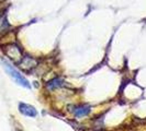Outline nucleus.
<instances>
[{
    "mask_svg": "<svg viewBox=\"0 0 146 131\" xmlns=\"http://www.w3.org/2000/svg\"><path fill=\"white\" fill-rule=\"evenodd\" d=\"M1 64H2V66H3V69L6 70V72L10 75V78L15 81V83H18L19 85L25 87V88H31V85H30L29 81L27 80L21 73L15 69V67H12V66L10 65L8 61H6L5 59L1 60Z\"/></svg>",
    "mask_w": 146,
    "mask_h": 131,
    "instance_id": "f257e3e1",
    "label": "nucleus"
},
{
    "mask_svg": "<svg viewBox=\"0 0 146 131\" xmlns=\"http://www.w3.org/2000/svg\"><path fill=\"white\" fill-rule=\"evenodd\" d=\"M19 111L21 113L22 115L27 117H36L37 111L36 109L34 108L32 105H29V104H24V103H20L19 104Z\"/></svg>",
    "mask_w": 146,
    "mask_h": 131,
    "instance_id": "20e7f679",
    "label": "nucleus"
},
{
    "mask_svg": "<svg viewBox=\"0 0 146 131\" xmlns=\"http://www.w3.org/2000/svg\"><path fill=\"white\" fill-rule=\"evenodd\" d=\"M18 65H19V67L21 68L22 70L30 71V70H32L33 68H35L37 66V60L32 58V57H30V56H25V57H23L21 59V61Z\"/></svg>",
    "mask_w": 146,
    "mask_h": 131,
    "instance_id": "7ed1b4c3",
    "label": "nucleus"
},
{
    "mask_svg": "<svg viewBox=\"0 0 146 131\" xmlns=\"http://www.w3.org/2000/svg\"><path fill=\"white\" fill-rule=\"evenodd\" d=\"M89 111H90V107L82 105V106H78V107L75 108L74 115L77 117V118H80V117L87 116L88 114H89Z\"/></svg>",
    "mask_w": 146,
    "mask_h": 131,
    "instance_id": "423d86ee",
    "label": "nucleus"
},
{
    "mask_svg": "<svg viewBox=\"0 0 146 131\" xmlns=\"http://www.w3.org/2000/svg\"><path fill=\"white\" fill-rule=\"evenodd\" d=\"M5 54L7 55V57H9V59H11L13 62L19 64L21 61V59L23 58L22 51L20 49V47L15 44H9L5 47Z\"/></svg>",
    "mask_w": 146,
    "mask_h": 131,
    "instance_id": "f03ea898",
    "label": "nucleus"
},
{
    "mask_svg": "<svg viewBox=\"0 0 146 131\" xmlns=\"http://www.w3.org/2000/svg\"><path fill=\"white\" fill-rule=\"evenodd\" d=\"M0 23H1V16H0Z\"/></svg>",
    "mask_w": 146,
    "mask_h": 131,
    "instance_id": "0eeeda50",
    "label": "nucleus"
},
{
    "mask_svg": "<svg viewBox=\"0 0 146 131\" xmlns=\"http://www.w3.org/2000/svg\"><path fill=\"white\" fill-rule=\"evenodd\" d=\"M15 131H20V130H15Z\"/></svg>",
    "mask_w": 146,
    "mask_h": 131,
    "instance_id": "6e6552de",
    "label": "nucleus"
},
{
    "mask_svg": "<svg viewBox=\"0 0 146 131\" xmlns=\"http://www.w3.org/2000/svg\"><path fill=\"white\" fill-rule=\"evenodd\" d=\"M65 85V82L62 80V79H59V78H55V79H53L52 81L50 82H47V84H46V88L47 90H55V88H57V87H62Z\"/></svg>",
    "mask_w": 146,
    "mask_h": 131,
    "instance_id": "39448f33",
    "label": "nucleus"
}]
</instances>
